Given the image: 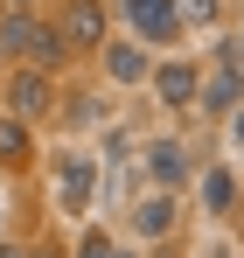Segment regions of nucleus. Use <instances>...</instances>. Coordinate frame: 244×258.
I'll use <instances>...</instances> for the list:
<instances>
[{"label":"nucleus","instance_id":"nucleus-1","mask_svg":"<svg viewBox=\"0 0 244 258\" xmlns=\"http://www.w3.org/2000/svg\"><path fill=\"white\" fill-rule=\"evenodd\" d=\"M196 105L216 112V119H230V112L244 105V63H237V49H230V42H223V56H216V70L196 84Z\"/></svg>","mask_w":244,"mask_h":258},{"label":"nucleus","instance_id":"nucleus-2","mask_svg":"<svg viewBox=\"0 0 244 258\" xmlns=\"http://www.w3.org/2000/svg\"><path fill=\"white\" fill-rule=\"evenodd\" d=\"M56 35H63V49L77 56V49H105V0H63V21H56Z\"/></svg>","mask_w":244,"mask_h":258},{"label":"nucleus","instance_id":"nucleus-3","mask_svg":"<svg viewBox=\"0 0 244 258\" xmlns=\"http://www.w3.org/2000/svg\"><path fill=\"white\" fill-rule=\"evenodd\" d=\"M147 84H154V98H161L167 112H189V105H196V84H203V70H196L189 56H167V63H154Z\"/></svg>","mask_w":244,"mask_h":258},{"label":"nucleus","instance_id":"nucleus-4","mask_svg":"<svg viewBox=\"0 0 244 258\" xmlns=\"http://www.w3.org/2000/svg\"><path fill=\"white\" fill-rule=\"evenodd\" d=\"M126 21H133V35L140 42H181V14H174V0H126Z\"/></svg>","mask_w":244,"mask_h":258},{"label":"nucleus","instance_id":"nucleus-5","mask_svg":"<svg viewBox=\"0 0 244 258\" xmlns=\"http://www.w3.org/2000/svg\"><path fill=\"white\" fill-rule=\"evenodd\" d=\"M105 77L112 84H147L154 77V56L140 35H105Z\"/></svg>","mask_w":244,"mask_h":258},{"label":"nucleus","instance_id":"nucleus-6","mask_svg":"<svg viewBox=\"0 0 244 258\" xmlns=\"http://www.w3.org/2000/svg\"><path fill=\"white\" fill-rule=\"evenodd\" d=\"M0 98H7V112H14V119H42L56 91H49V70H35V63H28V70H14V77H7V91H0Z\"/></svg>","mask_w":244,"mask_h":258},{"label":"nucleus","instance_id":"nucleus-7","mask_svg":"<svg viewBox=\"0 0 244 258\" xmlns=\"http://www.w3.org/2000/svg\"><path fill=\"white\" fill-rule=\"evenodd\" d=\"M147 174H154V188H189L196 181V154L181 140H154L147 147Z\"/></svg>","mask_w":244,"mask_h":258},{"label":"nucleus","instance_id":"nucleus-8","mask_svg":"<svg viewBox=\"0 0 244 258\" xmlns=\"http://www.w3.org/2000/svg\"><path fill=\"white\" fill-rule=\"evenodd\" d=\"M91 188H98V161L91 154H56V203L63 210H84Z\"/></svg>","mask_w":244,"mask_h":258},{"label":"nucleus","instance_id":"nucleus-9","mask_svg":"<svg viewBox=\"0 0 244 258\" xmlns=\"http://www.w3.org/2000/svg\"><path fill=\"white\" fill-rule=\"evenodd\" d=\"M133 230H140V237H167V230H174V188H154V196L133 210Z\"/></svg>","mask_w":244,"mask_h":258},{"label":"nucleus","instance_id":"nucleus-10","mask_svg":"<svg viewBox=\"0 0 244 258\" xmlns=\"http://www.w3.org/2000/svg\"><path fill=\"white\" fill-rule=\"evenodd\" d=\"M230 203H237V174L230 168H203V210L209 216H230Z\"/></svg>","mask_w":244,"mask_h":258},{"label":"nucleus","instance_id":"nucleus-11","mask_svg":"<svg viewBox=\"0 0 244 258\" xmlns=\"http://www.w3.org/2000/svg\"><path fill=\"white\" fill-rule=\"evenodd\" d=\"M35 14H14V7H7V21H0V56H28V49H35Z\"/></svg>","mask_w":244,"mask_h":258},{"label":"nucleus","instance_id":"nucleus-12","mask_svg":"<svg viewBox=\"0 0 244 258\" xmlns=\"http://www.w3.org/2000/svg\"><path fill=\"white\" fill-rule=\"evenodd\" d=\"M28 63H35V70H56V63H63V35H56L49 21L35 28V49H28Z\"/></svg>","mask_w":244,"mask_h":258},{"label":"nucleus","instance_id":"nucleus-13","mask_svg":"<svg viewBox=\"0 0 244 258\" xmlns=\"http://www.w3.org/2000/svg\"><path fill=\"white\" fill-rule=\"evenodd\" d=\"M216 7H223V0H174L181 28H209V21H216Z\"/></svg>","mask_w":244,"mask_h":258},{"label":"nucleus","instance_id":"nucleus-14","mask_svg":"<svg viewBox=\"0 0 244 258\" xmlns=\"http://www.w3.org/2000/svg\"><path fill=\"white\" fill-rule=\"evenodd\" d=\"M21 147H28V133H21V119H0V154H14V161H21Z\"/></svg>","mask_w":244,"mask_h":258},{"label":"nucleus","instance_id":"nucleus-15","mask_svg":"<svg viewBox=\"0 0 244 258\" xmlns=\"http://www.w3.org/2000/svg\"><path fill=\"white\" fill-rule=\"evenodd\" d=\"M112 251V237H105V230H84V244H77V258H105Z\"/></svg>","mask_w":244,"mask_h":258},{"label":"nucleus","instance_id":"nucleus-16","mask_svg":"<svg viewBox=\"0 0 244 258\" xmlns=\"http://www.w3.org/2000/svg\"><path fill=\"white\" fill-rule=\"evenodd\" d=\"M230 140H237V154H244V105L230 112Z\"/></svg>","mask_w":244,"mask_h":258},{"label":"nucleus","instance_id":"nucleus-17","mask_svg":"<svg viewBox=\"0 0 244 258\" xmlns=\"http://www.w3.org/2000/svg\"><path fill=\"white\" fill-rule=\"evenodd\" d=\"M203 258H230V244H209V251H203Z\"/></svg>","mask_w":244,"mask_h":258},{"label":"nucleus","instance_id":"nucleus-18","mask_svg":"<svg viewBox=\"0 0 244 258\" xmlns=\"http://www.w3.org/2000/svg\"><path fill=\"white\" fill-rule=\"evenodd\" d=\"M7 7H14V14H28V7H35V0H7Z\"/></svg>","mask_w":244,"mask_h":258},{"label":"nucleus","instance_id":"nucleus-19","mask_svg":"<svg viewBox=\"0 0 244 258\" xmlns=\"http://www.w3.org/2000/svg\"><path fill=\"white\" fill-rule=\"evenodd\" d=\"M105 258H133V251H126V244H112V251H105Z\"/></svg>","mask_w":244,"mask_h":258},{"label":"nucleus","instance_id":"nucleus-20","mask_svg":"<svg viewBox=\"0 0 244 258\" xmlns=\"http://www.w3.org/2000/svg\"><path fill=\"white\" fill-rule=\"evenodd\" d=\"M230 49H237V63H244V35H237V42H230Z\"/></svg>","mask_w":244,"mask_h":258},{"label":"nucleus","instance_id":"nucleus-21","mask_svg":"<svg viewBox=\"0 0 244 258\" xmlns=\"http://www.w3.org/2000/svg\"><path fill=\"white\" fill-rule=\"evenodd\" d=\"M0 258H21V251H0Z\"/></svg>","mask_w":244,"mask_h":258},{"label":"nucleus","instance_id":"nucleus-22","mask_svg":"<svg viewBox=\"0 0 244 258\" xmlns=\"http://www.w3.org/2000/svg\"><path fill=\"white\" fill-rule=\"evenodd\" d=\"M42 258H49V251H42Z\"/></svg>","mask_w":244,"mask_h":258}]
</instances>
